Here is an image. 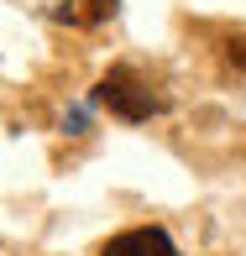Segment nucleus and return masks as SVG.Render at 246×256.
<instances>
[{
  "label": "nucleus",
  "instance_id": "f257e3e1",
  "mask_svg": "<svg viewBox=\"0 0 246 256\" xmlns=\"http://www.w3.org/2000/svg\"><path fill=\"white\" fill-rule=\"evenodd\" d=\"M95 100H100L110 115H121V120H152V115L162 110V100L147 89V78L136 74V68H110V74L100 78Z\"/></svg>",
  "mask_w": 246,
  "mask_h": 256
},
{
  "label": "nucleus",
  "instance_id": "f03ea898",
  "mask_svg": "<svg viewBox=\"0 0 246 256\" xmlns=\"http://www.w3.org/2000/svg\"><path fill=\"white\" fill-rule=\"evenodd\" d=\"M100 256H178V246L168 240V230L157 225H136V230H121Z\"/></svg>",
  "mask_w": 246,
  "mask_h": 256
},
{
  "label": "nucleus",
  "instance_id": "7ed1b4c3",
  "mask_svg": "<svg viewBox=\"0 0 246 256\" xmlns=\"http://www.w3.org/2000/svg\"><path fill=\"white\" fill-rule=\"evenodd\" d=\"M115 6H121V0H63V6H58V21H68V26H100V21L115 16Z\"/></svg>",
  "mask_w": 246,
  "mask_h": 256
},
{
  "label": "nucleus",
  "instance_id": "20e7f679",
  "mask_svg": "<svg viewBox=\"0 0 246 256\" xmlns=\"http://www.w3.org/2000/svg\"><path fill=\"white\" fill-rule=\"evenodd\" d=\"M225 58H230V63H236L241 74H246V37H236V42H230V48H225Z\"/></svg>",
  "mask_w": 246,
  "mask_h": 256
}]
</instances>
